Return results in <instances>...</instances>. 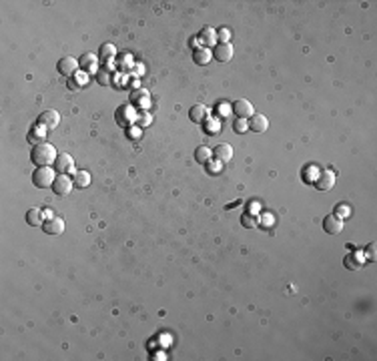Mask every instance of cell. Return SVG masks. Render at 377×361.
Segmentation results:
<instances>
[{"instance_id": "1", "label": "cell", "mask_w": 377, "mask_h": 361, "mask_svg": "<svg viewBox=\"0 0 377 361\" xmlns=\"http://www.w3.org/2000/svg\"><path fill=\"white\" fill-rule=\"evenodd\" d=\"M56 157H58V153H56V149L51 143L35 144V149L30 151V161H32V165H36V167H51V165H54Z\"/></svg>"}, {"instance_id": "2", "label": "cell", "mask_w": 377, "mask_h": 361, "mask_svg": "<svg viewBox=\"0 0 377 361\" xmlns=\"http://www.w3.org/2000/svg\"><path fill=\"white\" fill-rule=\"evenodd\" d=\"M137 110L133 105H121L117 108V112H114V121H117V125L121 128H130L135 123H137Z\"/></svg>"}, {"instance_id": "3", "label": "cell", "mask_w": 377, "mask_h": 361, "mask_svg": "<svg viewBox=\"0 0 377 361\" xmlns=\"http://www.w3.org/2000/svg\"><path fill=\"white\" fill-rule=\"evenodd\" d=\"M54 171L51 167H36V171L32 173V183H35V187L38 189H48V187H53L54 183Z\"/></svg>"}, {"instance_id": "4", "label": "cell", "mask_w": 377, "mask_h": 361, "mask_svg": "<svg viewBox=\"0 0 377 361\" xmlns=\"http://www.w3.org/2000/svg\"><path fill=\"white\" fill-rule=\"evenodd\" d=\"M56 69H58V72L62 74V76H74L76 72H78V69H80V64H78V60L74 58V56H62L60 60H58V64H56Z\"/></svg>"}, {"instance_id": "5", "label": "cell", "mask_w": 377, "mask_h": 361, "mask_svg": "<svg viewBox=\"0 0 377 361\" xmlns=\"http://www.w3.org/2000/svg\"><path fill=\"white\" fill-rule=\"evenodd\" d=\"M72 187H74V180L67 175H58L54 179V183H53V191H54L56 197H67L72 191Z\"/></svg>"}, {"instance_id": "6", "label": "cell", "mask_w": 377, "mask_h": 361, "mask_svg": "<svg viewBox=\"0 0 377 361\" xmlns=\"http://www.w3.org/2000/svg\"><path fill=\"white\" fill-rule=\"evenodd\" d=\"M53 167H54V171L58 175H67V173L74 171V161H72V157L69 153H58V157H56Z\"/></svg>"}, {"instance_id": "7", "label": "cell", "mask_w": 377, "mask_h": 361, "mask_svg": "<svg viewBox=\"0 0 377 361\" xmlns=\"http://www.w3.org/2000/svg\"><path fill=\"white\" fill-rule=\"evenodd\" d=\"M213 58H217L219 62H229L233 58V46L231 42H217L213 48Z\"/></svg>"}, {"instance_id": "8", "label": "cell", "mask_w": 377, "mask_h": 361, "mask_svg": "<svg viewBox=\"0 0 377 361\" xmlns=\"http://www.w3.org/2000/svg\"><path fill=\"white\" fill-rule=\"evenodd\" d=\"M313 185L317 187V191H329L335 185V175L331 171H321L317 179L313 180Z\"/></svg>"}, {"instance_id": "9", "label": "cell", "mask_w": 377, "mask_h": 361, "mask_svg": "<svg viewBox=\"0 0 377 361\" xmlns=\"http://www.w3.org/2000/svg\"><path fill=\"white\" fill-rule=\"evenodd\" d=\"M323 229H325V233L327 235H339L343 231V221L339 217H335L333 213L331 215H327L323 219Z\"/></svg>"}, {"instance_id": "10", "label": "cell", "mask_w": 377, "mask_h": 361, "mask_svg": "<svg viewBox=\"0 0 377 361\" xmlns=\"http://www.w3.org/2000/svg\"><path fill=\"white\" fill-rule=\"evenodd\" d=\"M233 110L237 114V119H251L255 110H253V105L247 101V98H239V101L233 105Z\"/></svg>"}, {"instance_id": "11", "label": "cell", "mask_w": 377, "mask_h": 361, "mask_svg": "<svg viewBox=\"0 0 377 361\" xmlns=\"http://www.w3.org/2000/svg\"><path fill=\"white\" fill-rule=\"evenodd\" d=\"M78 64H80V71L96 74V71H98V56H94L92 53H85L83 56L78 58Z\"/></svg>"}, {"instance_id": "12", "label": "cell", "mask_w": 377, "mask_h": 361, "mask_svg": "<svg viewBox=\"0 0 377 361\" xmlns=\"http://www.w3.org/2000/svg\"><path fill=\"white\" fill-rule=\"evenodd\" d=\"M213 157H215L219 162H229L233 159V146L229 143H221L213 149Z\"/></svg>"}, {"instance_id": "13", "label": "cell", "mask_w": 377, "mask_h": 361, "mask_svg": "<svg viewBox=\"0 0 377 361\" xmlns=\"http://www.w3.org/2000/svg\"><path fill=\"white\" fill-rule=\"evenodd\" d=\"M60 123V114L56 110H44L38 117V125H42L44 128H56Z\"/></svg>"}, {"instance_id": "14", "label": "cell", "mask_w": 377, "mask_h": 361, "mask_svg": "<svg viewBox=\"0 0 377 361\" xmlns=\"http://www.w3.org/2000/svg\"><path fill=\"white\" fill-rule=\"evenodd\" d=\"M267 128H269V119L265 114H253L249 119V130H253V133H265Z\"/></svg>"}, {"instance_id": "15", "label": "cell", "mask_w": 377, "mask_h": 361, "mask_svg": "<svg viewBox=\"0 0 377 361\" xmlns=\"http://www.w3.org/2000/svg\"><path fill=\"white\" fill-rule=\"evenodd\" d=\"M189 119H191L193 123H197V125H203V123L209 119V108H207L205 105H195V107H191V110H189Z\"/></svg>"}, {"instance_id": "16", "label": "cell", "mask_w": 377, "mask_h": 361, "mask_svg": "<svg viewBox=\"0 0 377 361\" xmlns=\"http://www.w3.org/2000/svg\"><path fill=\"white\" fill-rule=\"evenodd\" d=\"M42 229H44V233H48V235H60L64 231V221L60 217L46 219L44 225H42Z\"/></svg>"}, {"instance_id": "17", "label": "cell", "mask_w": 377, "mask_h": 361, "mask_svg": "<svg viewBox=\"0 0 377 361\" xmlns=\"http://www.w3.org/2000/svg\"><path fill=\"white\" fill-rule=\"evenodd\" d=\"M211 58H213V51H209L207 46H199V48H195L193 51V60H195V64H199V67L209 64Z\"/></svg>"}, {"instance_id": "18", "label": "cell", "mask_w": 377, "mask_h": 361, "mask_svg": "<svg viewBox=\"0 0 377 361\" xmlns=\"http://www.w3.org/2000/svg\"><path fill=\"white\" fill-rule=\"evenodd\" d=\"M128 101L133 107H146L149 105V92H146L144 89H135L133 92H130Z\"/></svg>"}, {"instance_id": "19", "label": "cell", "mask_w": 377, "mask_h": 361, "mask_svg": "<svg viewBox=\"0 0 377 361\" xmlns=\"http://www.w3.org/2000/svg\"><path fill=\"white\" fill-rule=\"evenodd\" d=\"M26 223L30 227H42L44 225V211L42 209H28V213H26Z\"/></svg>"}, {"instance_id": "20", "label": "cell", "mask_w": 377, "mask_h": 361, "mask_svg": "<svg viewBox=\"0 0 377 361\" xmlns=\"http://www.w3.org/2000/svg\"><path fill=\"white\" fill-rule=\"evenodd\" d=\"M363 263H365V259L361 257V253H351V255L345 257V261H343V265H345L347 269H351V271L361 269Z\"/></svg>"}, {"instance_id": "21", "label": "cell", "mask_w": 377, "mask_h": 361, "mask_svg": "<svg viewBox=\"0 0 377 361\" xmlns=\"http://www.w3.org/2000/svg\"><path fill=\"white\" fill-rule=\"evenodd\" d=\"M199 40L209 48L211 44H217V32L215 28H211V26H205L201 32H199Z\"/></svg>"}, {"instance_id": "22", "label": "cell", "mask_w": 377, "mask_h": 361, "mask_svg": "<svg viewBox=\"0 0 377 361\" xmlns=\"http://www.w3.org/2000/svg\"><path fill=\"white\" fill-rule=\"evenodd\" d=\"M44 139H46V128L42 125H35L30 128V133H28V141L30 143L40 144V143H44Z\"/></svg>"}, {"instance_id": "23", "label": "cell", "mask_w": 377, "mask_h": 361, "mask_svg": "<svg viewBox=\"0 0 377 361\" xmlns=\"http://www.w3.org/2000/svg\"><path fill=\"white\" fill-rule=\"evenodd\" d=\"M211 157H213V151L209 149V146H205V144H201V146H197V149H195V161L199 162V165H207V162L211 161Z\"/></svg>"}, {"instance_id": "24", "label": "cell", "mask_w": 377, "mask_h": 361, "mask_svg": "<svg viewBox=\"0 0 377 361\" xmlns=\"http://www.w3.org/2000/svg\"><path fill=\"white\" fill-rule=\"evenodd\" d=\"M72 180H74V185H76L78 189H85V187L90 185V175H89L87 171H74Z\"/></svg>"}, {"instance_id": "25", "label": "cell", "mask_w": 377, "mask_h": 361, "mask_svg": "<svg viewBox=\"0 0 377 361\" xmlns=\"http://www.w3.org/2000/svg\"><path fill=\"white\" fill-rule=\"evenodd\" d=\"M94 78H96V83L101 85V87H108L110 80H112V76H110V72L107 69H98L96 74H94Z\"/></svg>"}, {"instance_id": "26", "label": "cell", "mask_w": 377, "mask_h": 361, "mask_svg": "<svg viewBox=\"0 0 377 361\" xmlns=\"http://www.w3.org/2000/svg\"><path fill=\"white\" fill-rule=\"evenodd\" d=\"M114 53H117V48H114V44L105 42V44L101 46V51H98V56L105 58V60H108L110 56H114Z\"/></svg>"}, {"instance_id": "27", "label": "cell", "mask_w": 377, "mask_h": 361, "mask_svg": "<svg viewBox=\"0 0 377 361\" xmlns=\"http://www.w3.org/2000/svg\"><path fill=\"white\" fill-rule=\"evenodd\" d=\"M257 223H259L257 217L251 215V213H243V215H241V225H243L245 229H255Z\"/></svg>"}, {"instance_id": "28", "label": "cell", "mask_w": 377, "mask_h": 361, "mask_svg": "<svg viewBox=\"0 0 377 361\" xmlns=\"http://www.w3.org/2000/svg\"><path fill=\"white\" fill-rule=\"evenodd\" d=\"M203 125H205L207 135H217L219 133V121L217 119H207Z\"/></svg>"}, {"instance_id": "29", "label": "cell", "mask_w": 377, "mask_h": 361, "mask_svg": "<svg viewBox=\"0 0 377 361\" xmlns=\"http://www.w3.org/2000/svg\"><path fill=\"white\" fill-rule=\"evenodd\" d=\"M233 130H235V133H239V135L247 133V130H249V121L247 119H237L233 123Z\"/></svg>"}, {"instance_id": "30", "label": "cell", "mask_w": 377, "mask_h": 361, "mask_svg": "<svg viewBox=\"0 0 377 361\" xmlns=\"http://www.w3.org/2000/svg\"><path fill=\"white\" fill-rule=\"evenodd\" d=\"M231 110H233V107H231V105H227V103H221V105H217V107H215L217 117H221V119L229 117V114H231Z\"/></svg>"}, {"instance_id": "31", "label": "cell", "mask_w": 377, "mask_h": 361, "mask_svg": "<svg viewBox=\"0 0 377 361\" xmlns=\"http://www.w3.org/2000/svg\"><path fill=\"white\" fill-rule=\"evenodd\" d=\"M85 83H87L85 76H80V74H78V76H71V78H69V89H71V90H76V89L83 87Z\"/></svg>"}, {"instance_id": "32", "label": "cell", "mask_w": 377, "mask_h": 361, "mask_svg": "<svg viewBox=\"0 0 377 361\" xmlns=\"http://www.w3.org/2000/svg\"><path fill=\"white\" fill-rule=\"evenodd\" d=\"M151 123H153V117H151L149 112H144V110H143V112H139V117H137V125H139L141 128H143V126H149Z\"/></svg>"}, {"instance_id": "33", "label": "cell", "mask_w": 377, "mask_h": 361, "mask_svg": "<svg viewBox=\"0 0 377 361\" xmlns=\"http://www.w3.org/2000/svg\"><path fill=\"white\" fill-rule=\"evenodd\" d=\"M333 215H335V217H339V219L349 217V215H351V207H349V205H337Z\"/></svg>"}, {"instance_id": "34", "label": "cell", "mask_w": 377, "mask_h": 361, "mask_svg": "<svg viewBox=\"0 0 377 361\" xmlns=\"http://www.w3.org/2000/svg\"><path fill=\"white\" fill-rule=\"evenodd\" d=\"M217 35H219V38H221V42H229V38H231V36H229V35H231V32H229L227 28H223V30H219V32H217Z\"/></svg>"}, {"instance_id": "35", "label": "cell", "mask_w": 377, "mask_h": 361, "mask_svg": "<svg viewBox=\"0 0 377 361\" xmlns=\"http://www.w3.org/2000/svg\"><path fill=\"white\" fill-rule=\"evenodd\" d=\"M367 259L369 261H375V243H369V247H367Z\"/></svg>"}, {"instance_id": "36", "label": "cell", "mask_w": 377, "mask_h": 361, "mask_svg": "<svg viewBox=\"0 0 377 361\" xmlns=\"http://www.w3.org/2000/svg\"><path fill=\"white\" fill-rule=\"evenodd\" d=\"M128 137H130V139L141 137V126H139V128H128Z\"/></svg>"}, {"instance_id": "37", "label": "cell", "mask_w": 377, "mask_h": 361, "mask_svg": "<svg viewBox=\"0 0 377 361\" xmlns=\"http://www.w3.org/2000/svg\"><path fill=\"white\" fill-rule=\"evenodd\" d=\"M44 217H46V219H53V217H56V215H54L53 209H44Z\"/></svg>"}]
</instances>
